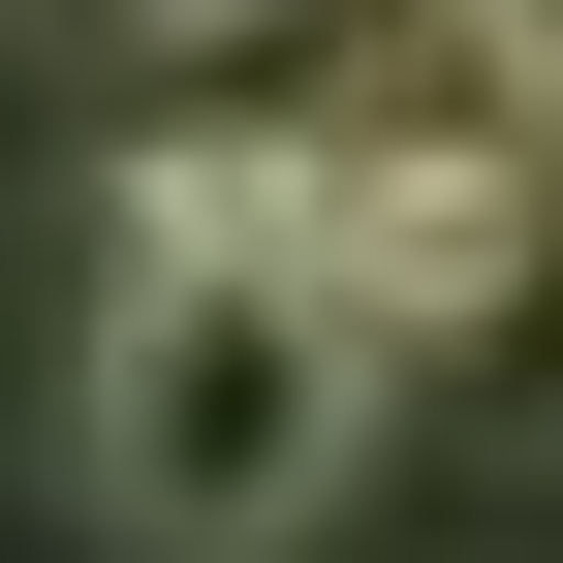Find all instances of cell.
I'll use <instances>...</instances> for the list:
<instances>
[{
    "instance_id": "cell-2",
    "label": "cell",
    "mask_w": 563,
    "mask_h": 563,
    "mask_svg": "<svg viewBox=\"0 0 563 563\" xmlns=\"http://www.w3.org/2000/svg\"><path fill=\"white\" fill-rule=\"evenodd\" d=\"M439 63H470V125H501V157H563V0H439Z\"/></svg>"
},
{
    "instance_id": "cell-3",
    "label": "cell",
    "mask_w": 563,
    "mask_h": 563,
    "mask_svg": "<svg viewBox=\"0 0 563 563\" xmlns=\"http://www.w3.org/2000/svg\"><path fill=\"white\" fill-rule=\"evenodd\" d=\"M470 376H501L532 439H563V188H532V282H501V313H470Z\"/></svg>"
},
{
    "instance_id": "cell-1",
    "label": "cell",
    "mask_w": 563,
    "mask_h": 563,
    "mask_svg": "<svg viewBox=\"0 0 563 563\" xmlns=\"http://www.w3.org/2000/svg\"><path fill=\"white\" fill-rule=\"evenodd\" d=\"M376 344L313 313L282 251H95V344H63V501L125 563H282L376 501Z\"/></svg>"
}]
</instances>
